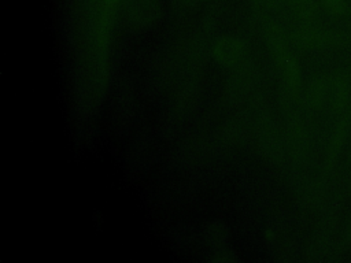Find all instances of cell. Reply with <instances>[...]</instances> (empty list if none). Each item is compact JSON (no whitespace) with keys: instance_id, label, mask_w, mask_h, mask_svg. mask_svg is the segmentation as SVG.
I'll return each mask as SVG.
<instances>
[{"instance_id":"1","label":"cell","mask_w":351,"mask_h":263,"mask_svg":"<svg viewBox=\"0 0 351 263\" xmlns=\"http://www.w3.org/2000/svg\"><path fill=\"white\" fill-rule=\"evenodd\" d=\"M296 41L299 45L306 48H330L340 45L343 40L335 32L307 27L296 34Z\"/></svg>"},{"instance_id":"2","label":"cell","mask_w":351,"mask_h":263,"mask_svg":"<svg viewBox=\"0 0 351 263\" xmlns=\"http://www.w3.org/2000/svg\"><path fill=\"white\" fill-rule=\"evenodd\" d=\"M332 92V108L336 112H343L347 108L351 96V82L347 74L337 73L330 79Z\"/></svg>"},{"instance_id":"3","label":"cell","mask_w":351,"mask_h":263,"mask_svg":"<svg viewBox=\"0 0 351 263\" xmlns=\"http://www.w3.org/2000/svg\"><path fill=\"white\" fill-rule=\"evenodd\" d=\"M350 126H351V116L348 114H344L335 126V130L329 142V148H328V162L330 166L336 162L337 155L343 149V145L348 137Z\"/></svg>"},{"instance_id":"4","label":"cell","mask_w":351,"mask_h":263,"mask_svg":"<svg viewBox=\"0 0 351 263\" xmlns=\"http://www.w3.org/2000/svg\"><path fill=\"white\" fill-rule=\"evenodd\" d=\"M318 1L319 0H289L296 16L306 23H310L317 18Z\"/></svg>"},{"instance_id":"5","label":"cell","mask_w":351,"mask_h":263,"mask_svg":"<svg viewBox=\"0 0 351 263\" xmlns=\"http://www.w3.org/2000/svg\"><path fill=\"white\" fill-rule=\"evenodd\" d=\"M329 90H330V81H328L325 78L315 79L308 89L307 100H308L310 105L314 108H319L325 103Z\"/></svg>"},{"instance_id":"6","label":"cell","mask_w":351,"mask_h":263,"mask_svg":"<svg viewBox=\"0 0 351 263\" xmlns=\"http://www.w3.org/2000/svg\"><path fill=\"white\" fill-rule=\"evenodd\" d=\"M319 3L333 15H343L347 11V0H319Z\"/></svg>"}]
</instances>
